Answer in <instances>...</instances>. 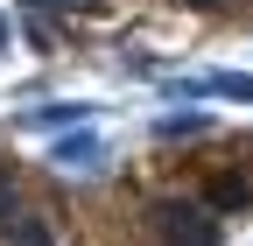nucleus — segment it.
<instances>
[{"instance_id": "obj_8", "label": "nucleus", "mask_w": 253, "mask_h": 246, "mask_svg": "<svg viewBox=\"0 0 253 246\" xmlns=\"http://www.w3.org/2000/svg\"><path fill=\"white\" fill-rule=\"evenodd\" d=\"M183 7H204V14H218V7H232V0H183Z\"/></svg>"}, {"instance_id": "obj_3", "label": "nucleus", "mask_w": 253, "mask_h": 246, "mask_svg": "<svg viewBox=\"0 0 253 246\" xmlns=\"http://www.w3.org/2000/svg\"><path fill=\"white\" fill-rule=\"evenodd\" d=\"M204 204L218 211V218H232V211H246V204H253V176H246V169H218V176L204 183Z\"/></svg>"}, {"instance_id": "obj_7", "label": "nucleus", "mask_w": 253, "mask_h": 246, "mask_svg": "<svg viewBox=\"0 0 253 246\" xmlns=\"http://www.w3.org/2000/svg\"><path fill=\"white\" fill-rule=\"evenodd\" d=\"M162 134H169V141H176V134H204V120H197V113H176V120H162Z\"/></svg>"}, {"instance_id": "obj_1", "label": "nucleus", "mask_w": 253, "mask_h": 246, "mask_svg": "<svg viewBox=\"0 0 253 246\" xmlns=\"http://www.w3.org/2000/svg\"><path fill=\"white\" fill-rule=\"evenodd\" d=\"M148 239L155 246H218V211L204 197H155L148 204Z\"/></svg>"}, {"instance_id": "obj_9", "label": "nucleus", "mask_w": 253, "mask_h": 246, "mask_svg": "<svg viewBox=\"0 0 253 246\" xmlns=\"http://www.w3.org/2000/svg\"><path fill=\"white\" fill-rule=\"evenodd\" d=\"M0 49H7V14H0Z\"/></svg>"}, {"instance_id": "obj_6", "label": "nucleus", "mask_w": 253, "mask_h": 246, "mask_svg": "<svg viewBox=\"0 0 253 246\" xmlns=\"http://www.w3.org/2000/svg\"><path fill=\"white\" fill-rule=\"evenodd\" d=\"M211 91H218V99H239V106H253V78H211Z\"/></svg>"}, {"instance_id": "obj_2", "label": "nucleus", "mask_w": 253, "mask_h": 246, "mask_svg": "<svg viewBox=\"0 0 253 246\" xmlns=\"http://www.w3.org/2000/svg\"><path fill=\"white\" fill-rule=\"evenodd\" d=\"M49 162H56L63 176H71V169H78V176H99V169H106V141L91 134V127H78V134H63V141L49 148Z\"/></svg>"}, {"instance_id": "obj_5", "label": "nucleus", "mask_w": 253, "mask_h": 246, "mask_svg": "<svg viewBox=\"0 0 253 246\" xmlns=\"http://www.w3.org/2000/svg\"><path fill=\"white\" fill-rule=\"evenodd\" d=\"M63 120H71V127H84L91 106H42V113H28V127H63Z\"/></svg>"}, {"instance_id": "obj_4", "label": "nucleus", "mask_w": 253, "mask_h": 246, "mask_svg": "<svg viewBox=\"0 0 253 246\" xmlns=\"http://www.w3.org/2000/svg\"><path fill=\"white\" fill-rule=\"evenodd\" d=\"M7 246H56V225L42 218V211H28V218L14 225V239H7Z\"/></svg>"}]
</instances>
